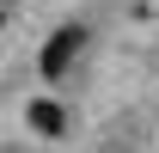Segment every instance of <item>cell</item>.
<instances>
[{"label":"cell","mask_w":159,"mask_h":153,"mask_svg":"<svg viewBox=\"0 0 159 153\" xmlns=\"http://www.w3.org/2000/svg\"><path fill=\"white\" fill-rule=\"evenodd\" d=\"M86 37H92V31H86V25H61V31H55V37H49V43H43V55H37V74L43 80H67V74H74V61H80V49H86Z\"/></svg>","instance_id":"6da1fadb"},{"label":"cell","mask_w":159,"mask_h":153,"mask_svg":"<svg viewBox=\"0 0 159 153\" xmlns=\"http://www.w3.org/2000/svg\"><path fill=\"white\" fill-rule=\"evenodd\" d=\"M0 25H6V12H0Z\"/></svg>","instance_id":"3957f363"},{"label":"cell","mask_w":159,"mask_h":153,"mask_svg":"<svg viewBox=\"0 0 159 153\" xmlns=\"http://www.w3.org/2000/svg\"><path fill=\"white\" fill-rule=\"evenodd\" d=\"M25 123H31L43 141H61V135H67V110H61L55 98H37V104H25Z\"/></svg>","instance_id":"7a4b0ae2"}]
</instances>
